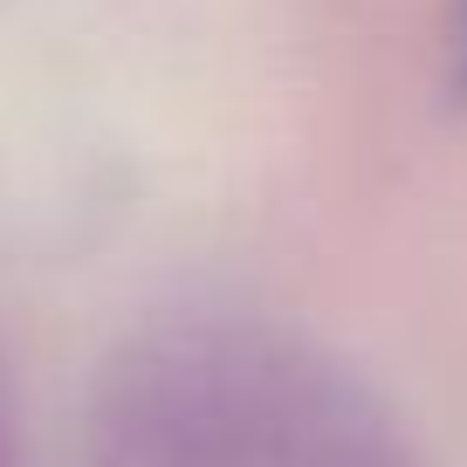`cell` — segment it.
I'll list each match as a JSON object with an SVG mask.
<instances>
[{
    "label": "cell",
    "mask_w": 467,
    "mask_h": 467,
    "mask_svg": "<svg viewBox=\"0 0 467 467\" xmlns=\"http://www.w3.org/2000/svg\"><path fill=\"white\" fill-rule=\"evenodd\" d=\"M453 89L467 97V0H461V15H453Z\"/></svg>",
    "instance_id": "cell-1"
}]
</instances>
